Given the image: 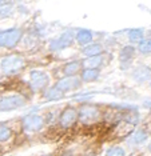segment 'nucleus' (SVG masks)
I'll return each instance as SVG.
<instances>
[{
  "label": "nucleus",
  "mask_w": 151,
  "mask_h": 156,
  "mask_svg": "<svg viewBox=\"0 0 151 156\" xmlns=\"http://www.w3.org/2000/svg\"><path fill=\"white\" fill-rule=\"evenodd\" d=\"M138 49L142 54H150L151 52V39H145V40L138 45Z\"/></svg>",
  "instance_id": "412c9836"
},
{
  "label": "nucleus",
  "mask_w": 151,
  "mask_h": 156,
  "mask_svg": "<svg viewBox=\"0 0 151 156\" xmlns=\"http://www.w3.org/2000/svg\"><path fill=\"white\" fill-rule=\"evenodd\" d=\"M132 77L139 81V83H142V81H146L147 79H150L151 77V69L149 68V67L146 66H139L136 67V68L134 69V72H132Z\"/></svg>",
  "instance_id": "9d476101"
},
{
  "label": "nucleus",
  "mask_w": 151,
  "mask_h": 156,
  "mask_svg": "<svg viewBox=\"0 0 151 156\" xmlns=\"http://www.w3.org/2000/svg\"><path fill=\"white\" fill-rule=\"evenodd\" d=\"M20 37H21V31L17 30V28H11V30H6L2 32L0 41H2V45L4 48H13L19 43Z\"/></svg>",
  "instance_id": "20e7f679"
},
{
  "label": "nucleus",
  "mask_w": 151,
  "mask_h": 156,
  "mask_svg": "<svg viewBox=\"0 0 151 156\" xmlns=\"http://www.w3.org/2000/svg\"><path fill=\"white\" fill-rule=\"evenodd\" d=\"M24 67V59L17 55H12L8 58L3 59L2 62V71L4 75H13L19 71L23 69Z\"/></svg>",
  "instance_id": "f257e3e1"
},
{
  "label": "nucleus",
  "mask_w": 151,
  "mask_h": 156,
  "mask_svg": "<svg viewBox=\"0 0 151 156\" xmlns=\"http://www.w3.org/2000/svg\"><path fill=\"white\" fill-rule=\"evenodd\" d=\"M103 63V58L100 55L92 56V58H86L82 62V66L84 67V69H98Z\"/></svg>",
  "instance_id": "9b49d317"
},
{
  "label": "nucleus",
  "mask_w": 151,
  "mask_h": 156,
  "mask_svg": "<svg viewBox=\"0 0 151 156\" xmlns=\"http://www.w3.org/2000/svg\"><path fill=\"white\" fill-rule=\"evenodd\" d=\"M100 118V109H98V107H94V105H83L79 111V122L82 124H92L95 123L96 120H99Z\"/></svg>",
  "instance_id": "f03ea898"
},
{
  "label": "nucleus",
  "mask_w": 151,
  "mask_h": 156,
  "mask_svg": "<svg viewBox=\"0 0 151 156\" xmlns=\"http://www.w3.org/2000/svg\"><path fill=\"white\" fill-rule=\"evenodd\" d=\"M78 119H79V112L75 111V108L72 107H68L62 112V115L59 118V123L63 128H68V127L74 126V123Z\"/></svg>",
  "instance_id": "1a4fd4ad"
},
{
  "label": "nucleus",
  "mask_w": 151,
  "mask_h": 156,
  "mask_svg": "<svg viewBox=\"0 0 151 156\" xmlns=\"http://www.w3.org/2000/svg\"><path fill=\"white\" fill-rule=\"evenodd\" d=\"M149 150H150V152H151V143L149 144Z\"/></svg>",
  "instance_id": "393cba45"
},
{
  "label": "nucleus",
  "mask_w": 151,
  "mask_h": 156,
  "mask_svg": "<svg viewBox=\"0 0 151 156\" xmlns=\"http://www.w3.org/2000/svg\"><path fill=\"white\" fill-rule=\"evenodd\" d=\"M26 104V99H24L21 95H8V96H3L2 99V111H13V109H17Z\"/></svg>",
  "instance_id": "39448f33"
},
{
  "label": "nucleus",
  "mask_w": 151,
  "mask_h": 156,
  "mask_svg": "<svg viewBox=\"0 0 151 156\" xmlns=\"http://www.w3.org/2000/svg\"><path fill=\"white\" fill-rule=\"evenodd\" d=\"M76 40L79 44L86 45L92 40V32L88 30H79L76 32Z\"/></svg>",
  "instance_id": "ddd939ff"
},
{
  "label": "nucleus",
  "mask_w": 151,
  "mask_h": 156,
  "mask_svg": "<svg viewBox=\"0 0 151 156\" xmlns=\"http://www.w3.org/2000/svg\"><path fill=\"white\" fill-rule=\"evenodd\" d=\"M134 47H130V45H127V47H124L123 49L120 51V62L122 64H128V63L132 60V56H134Z\"/></svg>",
  "instance_id": "4468645a"
},
{
  "label": "nucleus",
  "mask_w": 151,
  "mask_h": 156,
  "mask_svg": "<svg viewBox=\"0 0 151 156\" xmlns=\"http://www.w3.org/2000/svg\"><path fill=\"white\" fill-rule=\"evenodd\" d=\"M62 156H72V154H71V152H66V154L62 155Z\"/></svg>",
  "instance_id": "b1692460"
},
{
  "label": "nucleus",
  "mask_w": 151,
  "mask_h": 156,
  "mask_svg": "<svg viewBox=\"0 0 151 156\" xmlns=\"http://www.w3.org/2000/svg\"><path fill=\"white\" fill-rule=\"evenodd\" d=\"M102 51H103L102 45L98 44V43H94V44H90V45H87V47H84L82 52H83V55H86L87 58H92V56L100 55Z\"/></svg>",
  "instance_id": "f8f14e48"
},
{
  "label": "nucleus",
  "mask_w": 151,
  "mask_h": 156,
  "mask_svg": "<svg viewBox=\"0 0 151 156\" xmlns=\"http://www.w3.org/2000/svg\"><path fill=\"white\" fill-rule=\"evenodd\" d=\"M146 140H147V133L145 132V131H142V129L135 131V132L131 135V137H130V141L132 144H142V143H145Z\"/></svg>",
  "instance_id": "f3484780"
},
{
  "label": "nucleus",
  "mask_w": 151,
  "mask_h": 156,
  "mask_svg": "<svg viewBox=\"0 0 151 156\" xmlns=\"http://www.w3.org/2000/svg\"><path fill=\"white\" fill-rule=\"evenodd\" d=\"M82 67V63L79 62H71V63H67L66 66H64V73H66L67 76H75V73L78 72L79 69H80Z\"/></svg>",
  "instance_id": "dca6fc26"
},
{
  "label": "nucleus",
  "mask_w": 151,
  "mask_h": 156,
  "mask_svg": "<svg viewBox=\"0 0 151 156\" xmlns=\"http://www.w3.org/2000/svg\"><path fill=\"white\" fill-rule=\"evenodd\" d=\"M106 156H126V152L122 147H118V145H114L107 150Z\"/></svg>",
  "instance_id": "aec40b11"
},
{
  "label": "nucleus",
  "mask_w": 151,
  "mask_h": 156,
  "mask_svg": "<svg viewBox=\"0 0 151 156\" xmlns=\"http://www.w3.org/2000/svg\"><path fill=\"white\" fill-rule=\"evenodd\" d=\"M64 96V94L62 91H59L56 87H52V88H48L47 91L44 92V98L47 100H59Z\"/></svg>",
  "instance_id": "2eb2a0df"
},
{
  "label": "nucleus",
  "mask_w": 151,
  "mask_h": 156,
  "mask_svg": "<svg viewBox=\"0 0 151 156\" xmlns=\"http://www.w3.org/2000/svg\"><path fill=\"white\" fill-rule=\"evenodd\" d=\"M128 39H130L131 43H142V39H143V30L138 28V30H131L128 32Z\"/></svg>",
  "instance_id": "6ab92c4d"
},
{
  "label": "nucleus",
  "mask_w": 151,
  "mask_h": 156,
  "mask_svg": "<svg viewBox=\"0 0 151 156\" xmlns=\"http://www.w3.org/2000/svg\"><path fill=\"white\" fill-rule=\"evenodd\" d=\"M48 84V75L43 71H31L30 72V87L32 91H40Z\"/></svg>",
  "instance_id": "423d86ee"
},
{
  "label": "nucleus",
  "mask_w": 151,
  "mask_h": 156,
  "mask_svg": "<svg viewBox=\"0 0 151 156\" xmlns=\"http://www.w3.org/2000/svg\"><path fill=\"white\" fill-rule=\"evenodd\" d=\"M99 76V71L98 69H84L83 72H82V81H94L98 79Z\"/></svg>",
  "instance_id": "a211bd4d"
},
{
  "label": "nucleus",
  "mask_w": 151,
  "mask_h": 156,
  "mask_svg": "<svg viewBox=\"0 0 151 156\" xmlns=\"http://www.w3.org/2000/svg\"><path fill=\"white\" fill-rule=\"evenodd\" d=\"M11 135H12L11 128H8V127H6V126H2V129H0V140L2 141L8 140L11 137Z\"/></svg>",
  "instance_id": "5701e85b"
},
{
  "label": "nucleus",
  "mask_w": 151,
  "mask_h": 156,
  "mask_svg": "<svg viewBox=\"0 0 151 156\" xmlns=\"http://www.w3.org/2000/svg\"><path fill=\"white\" fill-rule=\"evenodd\" d=\"M138 119H139V116H138V113H136L135 111H128L124 115V122H128L131 124H136L138 123Z\"/></svg>",
  "instance_id": "4be33fe9"
},
{
  "label": "nucleus",
  "mask_w": 151,
  "mask_h": 156,
  "mask_svg": "<svg viewBox=\"0 0 151 156\" xmlns=\"http://www.w3.org/2000/svg\"><path fill=\"white\" fill-rule=\"evenodd\" d=\"M76 35H74L72 32L67 31V32H63L60 36H57L56 39L50 43V49L51 51H60V49H66L68 47H71L74 43V37Z\"/></svg>",
  "instance_id": "7ed1b4c3"
},
{
  "label": "nucleus",
  "mask_w": 151,
  "mask_h": 156,
  "mask_svg": "<svg viewBox=\"0 0 151 156\" xmlns=\"http://www.w3.org/2000/svg\"><path fill=\"white\" fill-rule=\"evenodd\" d=\"M80 81L82 79L79 77H75V76H67V77H63L60 79L59 81L56 83V88L59 91H62L63 94H66L68 91H72V90H76L80 86Z\"/></svg>",
  "instance_id": "6e6552de"
},
{
  "label": "nucleus",
  "mask_w": 151,
  "mask_h": 156,
  "mask_svg": "<svg viewBox=\"0 0 151 156\" xmlns=\"http://www.w3.org/2000/svg\"><path fill=\"white\" fill-rule=\"evenodd\" d=\"M43 124H44V120L42 116L32 113V115H28L23 119V129L26 132H38L42 129Z\"/></svg>",
  "instance_id": "0eeeda50"
}]
</instances>
